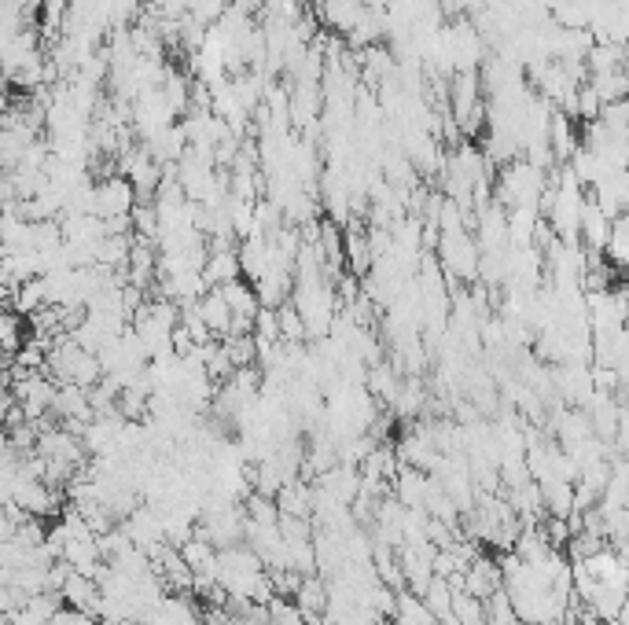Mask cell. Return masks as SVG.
I'll return each instance as SVG.
<instances>
[{"instance_id": "1", "label": "cell", "mask_w": 629, "mask_h": 625, "mask_svg": "<svg viewBox=\"0 0 629 625\" xmlns=\"http://www.w3.org/2000/svg\"><path fill=\"white\" fill-rule=\"evenodd\" d=\"M137 203V195H133V184L115 173V177H103L100 184H92L89 192V214L92 217H118V214H129Z\"/></svg>"}, {"instance_id": "2", "label": "cell", "mask_w": 629, "mask_h": 625, "mask_svg": "<svg viewBox=\"0 0 629 625\" xmlns=\"http://www.w3.org/2000/svg\"><path fill=\"white\" fill-rule=\"evenodd\" d=\"M589 192H593L589 199L600 206V214H607V217H622V214H626V203H629L626 170H611L607 177H600V181H596Z\"/></svg>"}, {"instance_id": "3", "label": "cell", "mask_w": 629, "mask_h": 625, "mask_svg": "<svg viewBox=\"0 0 629 625\" xmlns=\"http://www.w3.org/2000/svg\"><path fill=\"white\" fill-rule=\"evenodd\" d=\"M501 589V570H497V559L493 556H475L464 570V592L475 596V600H486L493 592Z\"/></svg>"}, {"instance_id": "4", "label": "cell", "mask_w": 629, "mask_h": 625, "mask_svg": "<svg viewBox=\"0 0 629 625\" xmlns=\"http://www.w3.org/2000/svg\"><path fill=\"white\" fill-rule=\"evenodd\" d=\"M276 515H291V519H309L313 515V486L306 478H291L276 489Z\"/></svg>"}, {"instance_id": "5", "label": "cell", "mask_w": 629, "mask_h": 625, "mask_svg": "<svg viewBox=\"0 0 629 625\" xmlns=\"http://www.w3.org/2000/svg\"><path fill=\"white\" fill-rule=\"evenodd\" d=\"M195 313L199 320L206 324V331L214 335V339H225L229 335V324H232V313L225 306V298H221V287H206L199 302H195Z\"/></svg>"}, {"instance_id": "6", "label": "cell", "mask_w": 629, "mask_h": 625, "mask_svg": "<svg viewBox=\"0 0 629 625\" xmlns=\"http://www.w3.org/2000/svg\"><path fill=\"white\" fill-rule=\"evenodd\" d=\"M549 151L556 166H563V162L578 151V122L567 118L563 111H556V107H552V118H549Z\"/></svg>"}, {"instance_id": "7", "label": "cell", "mask_w": 629, "mask_h": 625, "mask_svg": "<svg viewBox=\"0 0 629 625\" xmlns=\"http://www.w3.org/2000/svg\"><path fill=\"white\" fill-rule=\"evenodd\" d=\"M63 607V600H59V592H37V596H30V600L23 603V607H15L12 614H4L12 625H52V614Z\"/></svg>"}, {"instance_id": "8", "label": "cell", "mask_w": 629, "mask_h": 625, "mask_svg": "<svg viewBox=\"0 0 629 625\" xmlns=\"http://www.w3.org/2000/svg\"><path fill=\"white\" fill-rule=\"evenodd\" d=\"M59 600L63 607H74V611H89L96 614V603H100V585L78 570H70L67 581H63V589H59Z\"/></svg>"}, {"instance_id": "9", "label": "cell", "mask_w": 629, "mask_h": 625, "mask_svg": "<svg viewBox=\"0 0 629 625\" xmlns=\"http://www.w3.org/2000/svg\"><path fill=\"white\" fill-rule=\"evenodd\" d=\"M206 287H221L229 280H240V262H236V247L232 250H210L203 269H199Z\"/></svg>"}, {"instance_id": "10", "label": "cell", "mask_w": 629, "mask_h": 625, "mask_svg": "<svg viewBox=\"0 0 629 625\" xmlns=\"http://www.w3.org/2000/svg\"><path fill=\"white\" fill-rule=\"evenodd\" d=\"M291 600L302 614H324L328 611V585H324L321 574H302V585H298Z\"/></svg>"}, {"instance_id": "11", "label": "cell", "mask_w": 629, "mask_h": 625, "mask_svg": "<svg viewBox=\"0 0 629 625\" xmlns=\"http://www.w3.org/2000/svg\"><path fill=\"white\" fill-rule=\"evenodd\" d=\"M221 298H225V306H229L232 317H243V320H254V313H258V295H254L251 284H243L240 280H229V284H221Z\"/></svg>"}, {"instance_id": "12", "label": "cell", "mask_w": 629, "mask_h": 625, "mask_svg": "<svg viewBox=\"0 0 629 625\" xmlns=\"http://www.w3.org/2000/svg\"><path fill=\"white\" fill-rule=\"evenodd\" d=\"M541 508L549 519H567L574 512V482H541Z\"/></svg>"}, {"instance_id": "13", "label": "cell", "mask_w": 629, "mask_h": 625, "mask_svg": "<svg viewBox=\"0 0 629 625\" xmlns=\"http://www.w3.org/2000/svg\"><path fill=\"white\" fill-rule=\"evenodd\" d=\"M604 258L615 262V269H622L629 258V217H611V228H607V243H604Z\"/></svg>"}, {"instance_id": "14", "label": "cell", "mask_w": 629, "mask_h": 625, "mask_svg": "<svg viewBox=\"0 0 629 625\" xmlns=\"http://www.w3.org/2000/svg\"><path fill=\"white\" fill-rule=\"evenodd\" d=\"M276 335L287 346H306V324H302V317H298V309L291 302L276 306Z\"/></svg>"}, {"instance_id": "15", "label": "cell", "mask_w": 629, "mask_h": 625, "mask_svg": "<svg viewBox=\"0 0 629 625\" xmlns=\"http://www.w3.org/2000/svg\"><path fill=\"white\" fill-rule=\"evenodd\" d=\"M449 614H453L460 625H482V622H486V607H482V600L468 596L464 589H453V600H449Z\"/></svg>"}, {"instance_id": "16", "label": "cell", "mask_w": 629, "mask_h": 625, "mask_svg": "<svg viewBox=\"0 0 629 625\" xmlns=\"http://www.w3.org/2000/svg\"><path fill=\"white\" fill-rule=\"evenodd\" d=\"M45 306V280L34 276V280H23V284L15 287V298H12V309L15 313H34V309Z\"/></svg>"}, {"instance_id": "17", "label": "cell", "mask_w": 629, "mask_h": 625, "mask_svg": "<svg viewBox=\"0 0 629 625\" xmlns=\"http://www.w3.org/2000/svg\"><path fill=\"white\" fill-rule=\"evenodd\" d=\"M221 346L229 353L232 368H251V364H258V342H254V335H229V339H221Z\"/></svg>"}, {"instance_id": "18", "label": "cell", "mask_w": 629, "mask_h": 625, "mask_svg": "<svg viewBox=\"0 0 629 625\" xmlns=\"http://www.w3.org/2000/svg\"><path fill=\"white\" fill-rule=\"evenodd\" d=\"M243 515H247V523H254V526H276V504H273V497H262V493H247Z\"/></svg>"}, {"instance_id": "19", "label": "cell", "mask_w": 629, "mask_h": 625, "mask_svg": "<svg viewBox=\"0 0 629 625\" xmlns=\"http://www.w3.org/2000/svg\"><path fill=\"white\" fill-rule=\"evenodd\" d=\"M420 600H424V607L435 614V618H446L449 600H453V589H449L446 578H431V585L424 589V596H420Z\"/></svg>"}, {"instance_id": "20", "label": "cell", "mask_w": 629, "mask_h": 625, "mask_svg": "<svg viewBox=\"0 0 629 625\" xmlns=\"http://www.w3.org/2000/svg\"><path fill=\"white\" fill-rule=\"evenodd\" d=\"M52 625H100V618L89 611H74V607H59L52 614Z\"/></svg>"}, {"instance_id": "21", "label": "cell", "mask_w": 629, "mask_h": 625, "mask_svg": "<svg viewBox=\"0 0 629 625\" xmlns=\"http://www.w3.org/2000/svg\"><path fill=\"white\" fill-rule=\"evenodd\" d=\"M379 625H387V622H379Z\"/></svg>"}]
</instances>
